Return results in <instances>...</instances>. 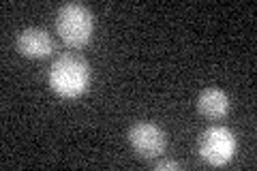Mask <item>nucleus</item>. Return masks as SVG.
I'll return each instance as SVG.
<instances>
[{
	"label": "nucleus",
	"instance_id": "nucleus-2",
	"mask_svg": "<svg viewBox=\"0 0 257 171\" xmlns=\"http://www.w3.org/2000/svg\"><path fill=\"white\" fill-rule=\"evenodd\" d=\"M56 30L60 39L71 47H84L92 37L94 15L82 3H67L56 15Z\"/></svg>",
	"mask_w": 257,
	"mask_h": 171
},
{
	"label": "nucleus",
	"instance_id": "nucleus-3",
	"mask_svg": "<svg viewBox=\"0 0 257 171\" xmlns=\"http://www.w3.org/2000/svg\"><path fill=\"white\" fill-rule=\"evenodd\" d=\"M197 152L208 165L223 167L236 154V135L227 126H210L199 135Z\"/></svg>",
	"mask_w": 257,
	"mask_h": 171
},
{
	"label": "nucleus",
	"instance_id": "nucleus-6",
	"mask_svg": "<svg viewBox=\"0 0 257 171\" xmlns=\"http://www.w3.org/2000/svg\"><path fill=\"white\" fill-rule=\"evenodd\" d=\"M229 96L221 88H206L199 92L197 96V109L202 116L210 118V120H219L225 118L229 113Z\"/></svg>",
	"mask_w": 257,
	"mask_h": 171
},
{
	"label": "nucleus",
	"instance_id": "nucleus-1",
	"mask_svg": "<svg viewBox=\"0 0 257 171\" xmlns=\"http://www.w3.org/2000/svg\"><path fill=\"white\" fill-rule=\"evenodd\" d=\"M50 86L62 99H77L90 84V67L77 54H62L50 67Z\"/></svg>",
	"mask_w": 257,
	"mask_h": 171
},
{
	"label": "nucleus",
	"instance_id": "nucleus-4",
	"mask_svg": "<svg viewBox=\"0 0 257 171\" xmlns=\"http://www.w3.org/2000/svg\"><path fill=\"white\" fill-rule=\"evenodd\" d=\"M128 143L142 158H157L167 150V135L152 122H138L128 128Z\"/></svg>",
	"mask_w": 257,
	"mask_h": 171
},
{
	"label": "nucleus",
	"instance_id": "nucleus-7",
	"mask_svg": "<svg viewBox=\"0 0 257 171\" xmlns=\"http://www.w3.org/2000/svg\"><path fill=\"white\" fill-rule=\"evenodd\" d=\"M182 165L178 160H159L157 165H155V169H159V171H167V169H180Z\"/></svg>",
	"mask_w": 257,
	"mask_h": 171
},
{
	"label": "nucleus",
	"instance_id": "nucleus-5",
	"mask_svg": "<svg viewBox=\"0 0 257 171\" xmlns=\"http://www.w3.org/2000/svg\"><path fill=\"white\" fill-rule=\"evenodd\" d=\"M18 50L28 58H45L54 52V39L43 28H26L18 35Z\"/></svg>",
	"mask_w": 257,
	"mask_h": 171
}]
</instances>
